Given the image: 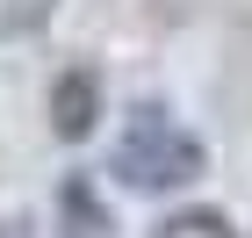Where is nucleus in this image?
I'll use <instances>...</instances> for the list:
<instances>
[{
	"mask_svg": "<svg viewBox=\"0 0 252 238\" xmlns=\"http://www.w3.org/2000/svg\"><path fill=\"white\" fill-rule=\"evenodd\" d=\"M58 224H65V238H108V209H101L94 180H65L58 188Z\"/></svg>",
	"mask_w": 252,
	"mask_h": 238,
	"instance_id": "obj_3",
	"label": "nucleus"
},
{
	"mask_svg": "<svg viewBox=\"0 0 252 238\" xmlns=\"http://www.w3.org/2000/svg\"><path fill=\"white\" fill-rule=\"evenodd\" d=\"M152 238H238V231H231L223 209H180V217H166Z\"/></svg>",
	"mask_w": 252,
	"mask_h": 238,
	"instance_id": "obj_4",
	"label": "nucleus"
},
{
	"mask_svg": "<svg viewBox=\"0 0 252 238\" xmlns=\"http://www.w3.org/2000/svg\"><path fill=\"white\" fill-rule=\"evenodd\" d=\"M202 166H209L202 137L180 130L158 101H137L130 116H123V137H116V173H123V188H137V195H166V188L202 180Z\"/></svg>",
	"mask_w": 252,
	"mask_h": 238,
	"instance_id": "obj_1",
	"label": "nucleus"
},
{
	"mask_svg": "<svg viewBox=\"0 0 252 238\" xmlns=\"http://www.w3.org/2000/svg\"><path fill=\"white\" fill-rule=\"evenodd\" d=\"M58 15V0H0V36H36Z\"/></svg>",
	"mask_w": 252,
	"mask_h": 238,
	"instance_id": "obj_5",
	"label": "nucleus"
},
{
	"mask_svg": "<svg viewBox=\"0 0 252 238\" xmlns=\"http://www.w3.org/2000/svg\"><path fill=\"white\" fill-rule=\"evenodd\" d=\"M94 123H101V72L94 65L58 72V87H51V130H58L65 144H79Z\"/></svg>",
	"mask_w": 252,
	"mask_h": 238,
	"instance_id": "obj_2",
	"label": "nucleus"
}]
</instances>
